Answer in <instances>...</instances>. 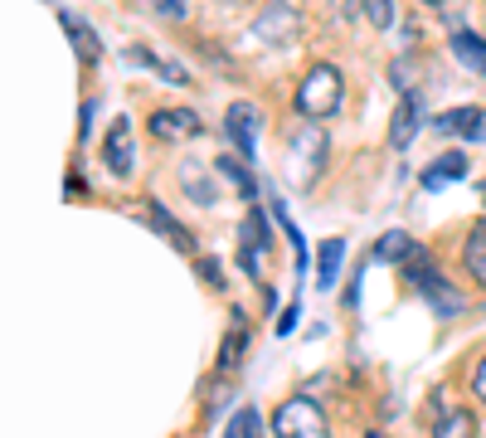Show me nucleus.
Wrapping results in <instances>:
<instances>
[{"mask_svg": "<svg viewBox=\"0 0 486 438\" xmlns=\"http://www.w3.org/2000/svg\"><path fill=\"white\" fill-rule=\"evenodd\" d=\"M214 176H224L228 186H234V195H243V200H253L258 195V186H253V176L243 171V166L234 157H214Z\"/></svg>", "mask_w": 486, "mask_h": 438, "instance_id": "6ab92c4d", "label": "nucleus"}, {"mask_svg": "<svg viewBox=\"0 0 486 438\" xmlns=\"http://www.w3.org/2000/svg\"><path fill=\"white\" fill-rule=\"evenodd\" d=\"M462 176H467V151H448L423 171V190H442L448 180H462Z\"/></svg>", "mask_w": 486, "mask_h": 438, "instance_id": "2eb2a0df", "label": "nucleus"}, {"mask_svg": "<svg viewBox=\"0 0 486 438\" xmlns=\"http://www.w3.org/2000/svg\"><path fill=\"white\" fill-rule=\"evenodd\" d=\"M452 54H457V64L467 68V74H477V78H486V39L481 35H471V30H452Z\"/></svg>", "mask_w": 486, "mask_h": 438, "instance_id": "f8f14e48", "label": "nucleus"}, {"mask_svg": "<svg viewBox=\"0 0 486 438\" xmlns=\"http://www.w3.org/2000/svg\"><path fill=\"white\" fill-rule=\"evenodd\" d=\"M151 137L156 141H190L205 132V122H199V112L190 107H161V112H151Z\"/></svg>", "mask_w": 486, "mask_h": 438, "instance_id": "39448f33", "label": "nucleus"}, {"mask_svg": "<svg viewBox=\"0 0 486 438\" xmlns=\"http://www.w3.org/2000/svg\"><path fill=\"white\" fill-rule=\"evenodd\" d=\"M340 103H346V78H340L336 64H311L307 78L297 83V112L307 122H326L336 117Z\"/></svg>", "mask_w": 486, "mask_h": 438, "instance_id": "f257e3e1", "label": "nucleus"}, {"mask_svg": "<svg viewBox=\"0 0 486 438\" xmlns=\"http://www.w3.org/2000/svg\"><path fill=\"white\" fill-rule=\"evenodd\" d=\"M103 161H107V171L117 176V180L132 176V122H127V117H117V122L107 127V137H103Z\"/></svg>", "mask_w": 486, "mask_h": 438, "instance_id": "0eeeda50", "label": "nucleus"}, {"mask_svg": "<svg viewBox=\"0 0 486 438\" xmlns=\"http://www.w3.org/2000/svg\"><path fill=\"white\" fill-rule=\"evenodd\" d=\"M477 195H481V205H486V176H481V186H477Z\"/></svg>", "mask_w": 486, "mask_h": 438, "instance_id": "c756f323", "label": "nucleus"}, {"mask_svg": "<svg viewBox=\"0 0 486 438\" xmlns=\"http://www.w3.org/2000/svg\"><path fill=\"white\" fill-rule=\"evenodd\" d=\"M471 394H477V400L486 404V356H481L477 365H471Z\"/></svg>", "mask_w": 486, "mask_h": 438, "instance_id": "393cba45", "label": "nucleus"}, {"mask_svg": "<svg viewBox=\"0 0 486 438\" xmlns=\"http://www.w3.org/2000/svg\"><path fill=\"white\" fill-rule=\"evenodd\" d=\"M243 244H248V249H268V215H263V209H253V215L243 219Z\"/></svg>", "mask_w": 486, "mask_h": 438, "instance_id": "5701e85b", "label": "nucleus"}, {"mask_svg": "<svg viewBox=\"0 0 486 438\" xmlns=\"http://www.w3.org/2000/svg\"><path fill=\"white\" fill-rule=\"evenodd\" d=\"M433 438H477V419L467 409H448L438 423H433Z\"/></svg>", "mask_w": 486, "mask_h": 438, "instance_id": "412c9836", "label": "nucleus"}, {"mask_svg": "<svg viewBox=\"0 0 486 438\" xmlns=\"http://www.w3.org/2000/svg\"><path fill=\"white\" fill-rule=\"evenodd\" d=\"M292 327H297V302H292V307H288V312H282V317H278V336H288Z\"/></svg>", "mask_w": 486, "mask_h": 438, "instance_id": "cd10ccee", "label": "nucleus"}, {"mask_svg": "<svg viewBox=\"0 0 486 438\" xmlns=\"http://www.w3.org/2000/svg\"><path fill=\"white\" fill-rule=\"evenodd\" d=\"M253 35H258L263 45H288V39L302 35V10H297L292 0H268V10L253 20Z\"/></svg>", "mask_w": 486, "mask_h": 438, "instance_id": "20e7f679", "label": "nucleus"}, {"mask_svg": "<svg viewBox=\"0 0 486 438\" xmlns=\"http://www.w3.org/2000/svg\"><path fill=\"white\" fill-rule=\"evenodd\" d=\"M340 263H346V239H326L317 249V288L331 292L340 282Z\"/></svg>", "mask_w": 486, "mask_h": 438, "instance_id": "ddd939ff", "label": "nucleus"}, {"mask_svg": "<svg viewBox=\"0 0 486 438\" xmlns=\"http://www.w3.org/2000/svg\"><path fill=\"white\" fill-rule=\"evenodd\" d=\"M243 346H248V336H243V312H234V321H228V336H224V351H219V371H238Z\"/></svg>", "mask_w": 486, "mask_h": 438, "instance_id": "aec40b11", "label": "nucleus"}, {"mask_svg": "<svg viewBox=\"0 0 486 438\" xmlns=\"http://www.w3.org/2000/svg\"><path fill=\"white\" fill-rule=\"evenodd\" d=\"M462 263H467L471 282H481V288H486V219L471 224L467 244H462Z\"/></svg>", "mask_w": 486, "mask_h": 438, "instance_id": "dca6fc26", "label": "nucleus"}, {"mask_svg": "<svg viewBox=\"0 0 486 438\" xmlns=\"http://www.w3.org/2000/svg\"><path fill=\"white\" fill-rule=\"evenodd\" d=\"M413 137H419V97L404 93V97H399V107H394V117H390V147L409 151Z\"/></svg>", "mask_w": 486, "mask_h": 438, "instance_id": "9d476101", "label": "nucleus"}, {"mask_svg": "<svg viewBox=\"0 0 486 438\" xmlns=\"http://www.w3.org/2000/svg\"><path fill=\"white\" fill-rule=\"evenodd\" d=\"M428 5H442V0H428Z\"/></svg>", "mask_w": 486, "mask_h": 438, "instance_id": "2f4dec72", "label": "nucleus"}, {"mask_svg": "<svg viewBox=\"0 0 486 438\" xmlns=\"http://www.w3.org/2000/svg\"><path fill=\"white\" fill-rule=\"evenodd\" d=\"M195 268H199V278H205V282H214V288L224 282V273H219V263H214V259H199Z\"/></svg>", "mask_w": 486, "mask_h": 438, "instance_id": "bb28decb", "label": "nucleus"}, {"mask_svg": "<svg viewBox=\"0 0 486 438\" xmlns=\"http://www.w3.org/2000/svg\"><path fill=\"white\" fill-rule=\"evenodd\" d=\"M224 132L238 147V157L253 161V151H258V112H253L248 103H234V107H228V117H224Z\"/></svg>", "mask_w": 486, "mask_h": 438, "instance_id": "6e6552de", "label": "nucleus"}, {"mask_svg": "<svg viewBox=\"0 0 486 438\" xmlns=\"http://www.w3.org/2000/svg\"><path fill=\"white\" fill-rule=\"evenodd\" d=\"M365 438H384V433H365Z\"/></svg>", "mask_w": 486, "mask_h": 438, "instance_id": "7c9ffc66", "label": "nucleus"}, {"mask_svg": "<svg viewBox=\"0 0 486 438\" xmlns=\"http://www.w3.org/2000/svg\"><path fill=\"white\" fill-rule=\"evenodd\" d=\"M185 186H190V200H199V205H209V190H205V180H199V166H185Z\"/></svg>", "mask_w": 486, "mask_h": 438, "instance_id": "b1692460", "label": "nucleus"}, {"mask_svg": "<svg viewBox=\"0 0 486 438\" xmlns=\"http://www.w3.org/2000/svg\"><path fill=\"white\" fill-rule=\"evenodd\" d=\"M127 59L132 64H141V68H156V78H166V83H190V74H185L180 64H170V59H161V54H151V49H127Z\"/></svg>", "mask_w": 486, "mask_h": 438, "instance_id": "f3484780", "label": "nucleus"}, {"mask_svg": "<svg viewBox=\"0 0 486 438\" xmlns=\"http://www.w3.org/2000/svg\"><path fill=\"white\" fill-rule=\"evenodd\" d=\"M224 438H263V414L253 404H243L234 419H228V429H224Z\"/></svg>", "mask_w": 486, "mask_h": 438, "instance_id": "4be33fe9", "label": "nucleus"}, {"mask_svg": "<svg viewBox=\"0 0 486 438\" xmlns=\"http://www.w3.org/2000/svg\"><path fill=\"white\" fill-rule=\"evenodd\" d=\"M141 209H147V219L156 224V234H161V239H170V244H176L180 253H195V239H190V229H185V224H176V219H170L161 200H147Z\"/></svg>", "mask_w": 486, "mask_h": 438, "instance_id": "4468645a", "label": "nucleus"}, {"mask_svg": "<svg viewBox=\"0 0 486 438\" xmlns=\"http://www.w3.org/2000/svg\"><path fill=\"white\" fill-rule=\"evenodd\" d=\"M228 5H238V0H228Z\"/></svg>", "mask_w": 486, "mask_h": 438, "instance_id": "473e14b6", "label": "nucleus"}, {"mask_svg": "<svg viewBox=\"0 0 486 438\" xmlns=\"http://www.w3.org/2000/svg\"><path fill=\"white\" fill-rule=\"evenodd\" d=\"M355 5H360V0H326V10H331V15H336L340 25H346V20L355 15Z\"/></svg>", "mask_w": 486, "mask_h": 438, "instance_id": "a878e982", "label": "nucleus"}, {"mask_svg": "<svg viewBox=\"0 0 486 438\" xmlns=\"http://www.w3.org/2000/svg\"><path fill=\"white\" fill-rule=\"evenodd\" d=\"M326 132H321V122H297L288 127V180L297 190H307V186H317V176H321V166H326Z\"/></svg>", "mask_w": 486, "mask_h": 438, "instance_id": "f03ea898", "label": "nucleus"}, {"mask_svg": "<svg viewBox=\"0 0 486 438\" xmlns=\"http://www.w3.org/2000/svg\"><path fill=\"white\" fill-rule=\"evenodd\" d=\"M419 292H423V302L433 307V317H438V321L462 317V307H467V298H462V292H457L442 273H428V278L419 282Z\"/></svg>", "mask_w": 486, "mask_h": 438, "instance_id": "423d86ee", "label": "nucleus"}, {"mask_svg": "<svg viewBox=\"0 0 486 438\" xmlns=\"http://www.w3.org/2000/svg\"><path fill=\"white\" fill-rule=\"evenodd\" d=\"M273 429H278V438H331V423H326L321 404L311 400V394L282 400L278 414H273Z\"/></svg>", "mask_w": 486, "mask_h": 438, "instance_id": "7ed1b4c3", "label": "nucleus"}, {"mask_svg": "<svg viewBox=\"0 0 486 438\" xmlns=\"http://www.w3.org/2000/svg\"><path fill=\"white\" fill-rule=\"evenodd\" d=\"M409 249H413L409 229H390L375 249H370V259H375V263H404V259H409Z\"/></svg>", "mask_w": 486, "mask_h": 438, "instance_id": "a211bd4d", "label": "nucleus"}, {"mask_svg": "<svg viewBox=\"0 0 486 438\" xmlns=\"http://www.w3.org/2000/svg\"><path fill=\"white\" fill-rule=\"evenodd\" d=\"M59 25L68 30V39H74L78 64H97V59H103V45H97V35H93V25H88V20H78L74 10H59Z\"/></svg>", "mask_w": 486, "mask_h": 438, "instance_id": "9b49d317", "label": "nucleus"}, {"mask_svg": "<svg viewBox=\"0 0 486 438\" xmlns=\"http://www.w3.org/2000/svg\"><path fill=\"white\" fill-rule=\"evenodd\" d=\"M409 78H413V74H409V64H404V59H394V88H409Z\"/></svg>", "mask_w": 486, "mask_h": 438, "instance_id": "c85d7f7f", "label": "nucleus"}, {"mask_svg": "<svg viewBox=\"0 0 486 438\" xmlns=\"http://www.w3.org/2000/svg\"><path fill=\"white\" fill-rule=\"evenodd\" d=\"M442 137H486V107H452V112H442V117L433 122Z\"/></svg>", "mask_w": 486, "mask_h": 438, "instance_id": "1a4fd4ad", "label": "nucleus"}]
</instances>
